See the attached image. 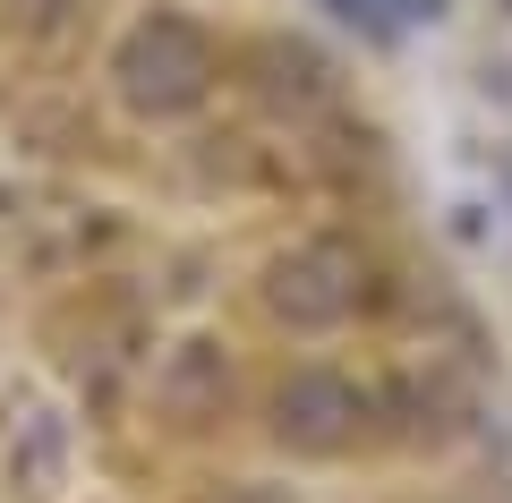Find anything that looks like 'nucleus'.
Returning a JSON list of instances; mask_svg holds the SVG:
<instances>
[{"label": "nucleus", "mask_w": 512, "mask_h": 503, "mask_svg": "<svg viewBox=\"0 0 512 503\" xmlns=\"http://www.w3.org/2000/svg\"><path fill=\"white\" fill-rule=\"evenodd\" d=\"M120 77H128V94H137L146 111H180V103H197V94H205L214 60H205V35H197V26L146 18L137 35H128V52H120Z\"/></svg>", "instance_id": "1"}, {"label": "nucleus", "mask_w": 512, "mask_h": 503, "mask_svg": "<svg viewBox=\"0 0 512 503\" xmlns=\"http://www.w3.org/2000/svg\"><path fill=\"white\" fill-rule=\"evenodd\" d=\"M350 418H359V393L342 376H299L282 393V435H299V444H342Z\"/></svg>", "instance_id": "3"}, {"label": "nucleus", "mask_w": 512, "mask_h": 503, "mask_svg": "<svg viewBox=\"0 0 512 503\" xmlns=\"http://www.w3.org/2000/svg\"><path fill=\"white\" fill-rule=\"evenodd\" d=\"M274 299L291 307L299 324L350 316V307H359V256H350V248H308V256H291L282 282H274Z\"/></svg>", "instance_id": "2"}]
</instances>
